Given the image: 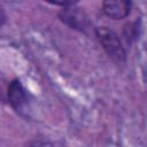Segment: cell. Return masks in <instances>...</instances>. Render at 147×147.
Returning <instances> with one entry per match:
<instances>
[{"label":"cell","instance_id":"cell-1","mask_svg":"<svg viewBox=\"0 0 147 147\" xmlns=\"http://www.w3.org/2000/svg\"><path fill=\"white\" fill-rule=\"evenodd\" d=\"M94 36L106 54L117 64H123L127 60V52L119 36L108 26H95Z\"/></svg>","mask_w":147,"mask_h":147},{"label":"cell","instance_id":"cell-2","mask_svg":"<svg viewBox=\"0 0 147 147\" xmlns=\"http://www.w3.org/2000/svg\"><path fill=\"white\" fill-rule=\"evenodd\" d=\"M57 18L68 28L85 34H87L88 30L92 29V23L86 11L76 6L60 9L57 11Z\"/></svg>","mask_w":147,"mask_h":147},{"label":"cell","instance_id":"cell-3","mask_svg":"<svg viewBox=\"0 0 147 147\" xmlns=\"http://www.w3.org/2000/svg\"><path fill=\"white\" fill-rule=\"evenodd\" d=\"M7 101L10 108L21 117L28 119V106H29V94L24 88L21 79L13 78L7 87Z\"/></svg>","mask_w":147,"mask_h":147},{"label":"cell","instance_id":"cell-4","mask_svg":"<svg viewBox=\"0 0 147 147\" xmlns=\"http://www.w3.org/2000/svg\"><path fill=\"white\" fill-rule=\"evenodd\" d=\"M101 9L111 20H124L131 14L132 0H102Z\"/></svg>","mask_w":147,"mask_h":147},{"label":"cell","instance_id":"cell-5","mask_svg":"<svg viewBox=\"0 0 147 147\" xmlns=\"http://www.w3.org/2000/svg\"><path fill=\"white\" fill-rule=\"evenodd\" d=\"M141 32H142V24H141V18L139 17L123 25L122 37L125 44L127 46H131L133 42H136L140 38Z\"/></svg>","mask_w":147,"mask_h":147},{"label":"cell","instance_id":"cell-6","mask_svg":"<svg viewBox=\"0 0 147 147\" xmlns=\"http://www.w3.org/2000/svg\"><path fill=\"white\" fill-rule=\"evenodd\" d=\"M44 1H46L49 5L62 7V8H64V7H72V6H76L77 3L80 2V0H44Z\"/></svg>","mask_w":147,"mask_h":147},{"label":"cell","instance_id":"cell-7","mask_svg":"<svg viewBox=\"0 0 147 147\" xmlns=\"http://www.w3.org/2000/svg\"><path fill=\"white\" fill-rule=\"evenodd\" d=\"M5 22H6V15H5V10L1 9V26L5 25Z\"/></svg>","mask_w":147,"mask_h":147}]
</instances>
